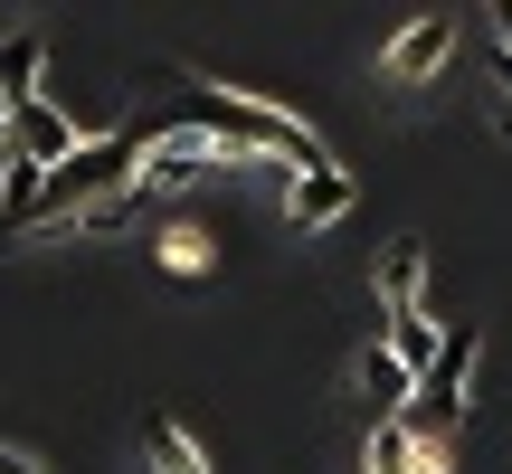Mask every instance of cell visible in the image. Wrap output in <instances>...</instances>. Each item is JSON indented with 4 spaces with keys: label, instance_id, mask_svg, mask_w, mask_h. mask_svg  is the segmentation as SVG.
Returning <instances> with one entry per match:
<instances>
[{
    "label": "cell",
    "instance_id": "cell-17",
    "mask_svg": "<svg viewBox=\"0 0 512 474\" xmlns=\"http://www.w3.org/2000/svg\"><path fill=\"white\" fill-rule=\"evenodd\" d=\"M484 86H494L503 105H512V48H494V76H484ZM503 105H494V114H503Z\"/></svg>",
    "mask_w": 512,
    "mask_h": 474
},
{
    "label": "cell",
    "instance_id": "cell-2",
    "mask_svg": "<svg viewBox=\"0 0 512 474\" xmlns=\"http://www.w3.org/2000/svg\"><path fill=\"white\" fill-rule=\"evenodd\" d=\"M209 143H228V152H275V162H304V171L332 162L294 105H275V95H238V86L209 95Z\"/></svg>",
    "mask_w": 512,
    "mask_h": 474
},
{
    "label": "cell",
    "instance_id": "cell-3",
    "mask_svg": "<svg viewBox=\"0 0 512 474\" xmlns=\"http://www.w3.org/2000/svg\"><path fill=\"white\" fill-rule=\"evenodd\" d=\"M475 370H484V332L465 323V332H446L437 370L418 380V399H408V427H418V437H456V418H465V389H475Z\"/></svg>",
    "mask_w": 512,
    "mask_h": 474
},
{
    "label": "cell",
    "instance_id": "cell-16",
    "mask_svg": "<svg viewBox=\"0 0 512 474\" xmlns=\"http://www.w3.org/2000/svg\"><path fill=\"white\" fill-rule=\"evenodd\" d=\"M408 474H456V446H446V437H418V456H408Z\"/></svg>",
    "mask_w": 512,
    "mask_h": 474
},
{
    "label": "cell",
    "instance_id": "cell-11",
    "mask_svg": "<svg viewBox=\"0 0 512 474\" xmlns=\"http://www.w3.org/2000/svg\"><path fill=\"white\" fill-rule=\"evenodd\" d=\"M143 456H152V474H209L200 437H190L181 418H152V427H143Z\"/></svg>",
    "mask_w": 512,
    "mask_h": 474
},
{
    "label": "cell",
    "instance_id": "cell-10",
    "mask_svg": "<svg viewBox=\"0 0 512 474\" xmlns=\"http://www.w3.org/2000/svg\"><path fill=\"white\" fill-rule=\"evenodd\" d=\"M389 351H399V370L408 380H427V370H437V351H446V332H437V313H389Z\"/></svg>",
    "mask_w": 512,
    "mask_h": 474
},
{
    "label": "cell",
    "instance_id": "cell-15",
    "mask_svg": "<svg viewBox=\"0 0 512 474\" xmlns=\"http://www.w3.org/2000/svg\"><path fill=\"white\" fill-rule=\"evenodd\" d=\"M133 219H143V190H114V200H95L76 228H133Z\"/></svg>",
    "mask_w": 512,
    "mask_h": 474
},
{
    "label": "cell",
    "instance_id": "cell-7",
    "mask_svg": "<svg viewBox=\"0 0 512 474\" xmlns=\"http://www.w3.org/2000/svg\"><path fill=\"white\" fill-rule=\"evenodd\" d=\"M10 152H19L29 171H57V162H76V124L48 105V95H38L29 114H10Z\"/></svg>",
    "mask_w": 512,
    "mask_h": 474
},
{
    "label": "cell",
    "instance_id": "cell-9",
    "mask_svg": "<svg viewBox=\"0 0 512 474\" xmlns=\"http://www.w3.org/2000/svg\"><path fill=\"white\" fill-rule=\"evenodd\" d=\"M38 76H48V38L10 29V38H0V114H29L38 105Z\"/></svg>",
    "mask_w": 512,
    "mask_h": 474
},
{
    "label": "cell",
    "instance_id": "cell-6",
    "mask_svg": "<svg viewBox=\"0 0 512 474\" xmlns=\"http://www.w3.org/2000/svg\"><path fill=\"white\" fill-rule=\"evenodd\" d=\"M408 399H418V380L399 370V351H389V332H370V351H361V408H370V427L408 418Z\"/></svg>",
    "mask_w": 512,
    "mask_h": 474
},
{
    "label": "cell",
    "instance_id": "cell-8",
    "mask_svg": "<svg viewBox=\"0 0 512 474\" xmlns=\"http://www.w3.org/2000/svg\"><path fill=\"white\" fill-rule=\"evenodd\" d=\"M342 209H351V171L342 162H323V171H294V190H285V219L294 228H332V219H342Z\"/></svg>",
    "mask_w": 512,
    "mask_h": 474
},
{
    "label": "cell",
    "instance_id": "cell-1",
    "mask_svg": "<svg viewBox=\"0 0 512 474\" xmlns=\"http://www.w3.org/2000/svg\"><path fill=\"white\" fill-rule=\"evenodd\" d=\"M133 171H143V133H105V143H76V162H57L48 181H38V209L29 219L38 228H57V219H86L95 200H114V190H133Z\"/></svg>",
    "mask_w": 512,
    "mask_h": 474
},
{
    "label": "cell",
    "instance_id": "cell-20",
    "mask_svg": "<svg viewBox=\"0 0 512 474\" xmlns=\"http://www.w3.org/2000/svg\"><path fill=\"white\" fill-rule=\"evenodd\" d=\"M0 152H10V114H0Z\"/></svg>",
    "mask_w": 512,
    "mask_h": 474
},
{
    "label": "cell",
    "instance_id": "cell-5",
    "mask_svg": "<svg viewBox=\"0 0 512 474\" xmlns=\"http://www.w3.org/2000/svg\"><path fill=\"white\" fill-rule=\"evenodd\" d=\"M446 57H456V10H418V19L380 48V76H389V86H427Z\"/></svg>",
    "mask_w": 512,
    "mask_h": 474
},
{
    "label": "cell",
    "instance_id": "cell-4",
    "mask_svg": "<svg viewBox=\"0 0 512 474\" xmlns=\"http://www.w3.org/2000/svg\"><path fill=\"white\" fill-rule=\"evenodd\" d=\"M238 152L228 143H209V133H152L143 143V200H171V190H190V181H209V171H228Z\"/></svg>",
    "mask_w": 512,
    "mask_h": 474
},
{
    "label": "cell",
    "instance_id": "cell-14",
    "mask_svg": "<svg viewBox=\"0 0 512 474\" xmlns=\"http://www.w3.org/2000/svg\"><path fill=\"white\" fill-rule=\"evenodd\" d=\"M209 256H219V247H209L200 228H171V237H162V266H171V275H209Z\"/></svg>",
    "mask_w": 512,
    "mask_h": 474
},
{
    "label": "cell",
    "instance_id": "cell-12",
    "mask_svg": "<svg viewBox=\"0 0 512 474\" xmlns=\"http://www.w3.org/2000/svg\"><path fill=\"white\" fill-rule=\"evenodd\" d=\"M418 285H427V256H418V237H399V247L380 256V304L389 313H418Z\"/></svg>",
    "mask_w": 512,
    "mask_h": 474
},
{
    "label": "cell",
    "instance_id": "cell-19",
    "mask_svg": "<svg viewBox=\"0 0 512 474\" xmlns=\"http://www.w3.org/2000/svg\"><path fill=\"white\" fill-rule=\"evenodd\" d=\"M0 474H38V465H29V456H10V446H0Z\"/></svg>",
    "mask_w": 512,
    "mask_h": 474
},
{
    "label": "cell",
    "instance_id": "cell-13",
    "mask_svg": "<svg viewBox=\"0 0 512 474\" xmlns=\"http://www.w3.org/2000/svg\"><path fill=\"white\" fill-rule=\"evenodd\" d=\"M408 456H418V427H408V418H389V427H370V474H408Z\"/></svg>",
    "mask_w": 512,
    "mask_h": 474
},
{
    "label": "cell",
    "instance_id": "cell-18",
    "mask_svg": "<svg viewBox=\"0 0 512 474\" xmlns=\"http://www.w3.org/2000/svg\"><path fill=\"white\" fill-rule=\"evenodd\" d=\"M484 19H494V29H503V48H512V0H494V10H484Z\"/></svg>",
    "mask_w": 512,
    "mask_h": 474
}]
</instances>
